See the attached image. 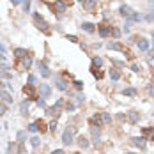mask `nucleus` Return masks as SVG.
<instances>
[{"label": "nucleus", "mask_w": 154, "mask_h": 154, "mask_svg": "<svg viewBox=\"0 0 154 154\" xmlns=\"http://www.w3.org/2000/svg\"><path fill=\"white\" fill-rule=\"evenodd\" d=\"M124 96H135L136 94V90L135 89H124V92H122Z\"/></svg>", "instance_id": "7c9ffc66"}, {"label": "nucleus", "mask_w": 154, "mask_h": 154, "mask_svg": "<svg viewBox=\"0 0 154 154\" xmlns=\"http://www.w3.org/2000/svg\"><path fill=\"white\" fill-rule=\"evenodd\" d=\"M57 89L58 90H67V83L62 78H57Z\"/></svg>", "instance_id": "4be33fe9"}, {"label": "nucleus", "mask_w": 154, "mask_h": 154, "mask_svg": "<svg viewBox=\"0 0 154 154\" xmlns=\"http://www.w3.org/2000/svg\"><path fill=\"white\" fill-rule=\"evenodd\" d=\"M129 27H131V21H126V25H124V32H126V34L129 32Z\"/></svg>", "instance_id": "a18cd8bd"}, {"label": "nucleus", "mask_w": 154, "mask_h": 154, "mask_svg": "<svg viewBox=\"0 0 154 154\" xmlns=\"http://www.w3.org/2000/svg\"><path fill=\"white\" fill-rule=\"evenodd\" d=\"M14 55H16V58H25V57H27V50H23V48H16V50H14Z\"/></svg>", "instance_id": "412c9836"}, {"label": "nucleus", "mask_w": 154, "mask_h": 154, "mask_svg": "<svg viewBox=\"0 0 154 154\" xmlns=\"http://www.w3.org/2000/svg\"><path fill=\"white\" fill-rule=\"evenodd\" d=\"M75 133H76V126H67L66 131L62 133V144L64 145H69L75 138Z\"/></svg>", "instance_id": "f257e3e1"}, {"label": "nucleus", "mask_w": 154, "mask_h": 154, "mask_svg": "<svg viewBox=\"0 0 154 154\" xmlns=\"http://www.w3.org/2000/svg\"><path fill=\"white\" fill-rule=\"evenodd\" d=\"M37 69L41 71V75H43L44 78L50 76V69H48V66H46L44 62H41V60H39V62H37Z\"/></svg>", "instance_id": "1a4fd4ad"}, {"label": "nucleus", "mask_w": 154, "mask_h": 154, "mask_svg": "<svg viewBox=\"0 0 154 154\" xmlns=\"http://www.w3.org/2000/svg\"><path fill=\"white\" fill-rule=\"evenodd\" d=\"M34 23H36V27H37L39 30H43L44 34H50V28H48L50 25L43 19V16H41L39 13H36V14H34Z\"/></svg>", "instance_id": "f03ea898"}, {"label": "nucleus", "mask_w": 154, "mask_h": 154, "mask_svg": "<svg viewBox=\"0 0 154 154\" xmlns=\"http://www.w3.org/2000/svg\"><path fill=\"white\" fill-rule=\"evenodd\" d=\"M23 92H25V96L30 97V99H36V97H37V92H36L34 85H25V87H23Z\"/></svg>", "instance_id": "39448f33"}, {"label": "nucleus", "mask_w": 154, "mask_h": 154, "mask_svg": "<svg viewBox=\"0 0 154 154\" xmlns=\"http://www.w3.org/2000/svg\"><path fill=\"white\" fill-rule=\"evenodd\" d=\"M0 53H5V46H4L2 43H0Z\"/></svg>", "instance_id": "3c124183"}, {"label": "nucleus", "mask_w": 154, "mask_h": 154, "mask_svg": "<svg viewBox=\"0 0 154 154\" xmlns=\"http://www.w3.org/2000/svg\"><path fill=\"white\" fill-rule=\"evenodd\" d=\"M81 2H83V0H81Z\"/></svg>", "instance_id": "052dcab7"}, {"label": "nucleus", "mask_w": 154, "mask_h": 154, "mask_svg": "<svg viewBox=\"0 0 154 154\" xmlns=\"http://www.w3.org/2000/svg\"><path fill=\"white\" fill-rule=\"evenodd\" d=\"M112 36H114V37H120V30H119V28H117V27H112Z\"/></svg>", "instance_id": "473e14b6"}, {"label": "nucleus", "mask_w": 154, "mask_h": 154, "mask_svg": "<svg viewBox=\"0 0 154 154\" xmlns=\"http://www.w3.org/2000/svg\"><path fill=\"white\" fill-rule=\"evenodd\" d=\"M39 90H41V96L43 97H48L50 96V92H52V89H50L46 83H41V89H39Z\"/></svg>", "instance_id": "4468645a"}, {"label": "nucleus", "mask_w": 154, "mask_h": 154, "mask_svg": "<svg viewBox=\"0 0 154 154\" xmlns=\"http://www.w3.org/2000/svg\"><path fill=\"white\" fill-rule=\"evenodd\" d=\"M30 144H32V147H39V145H41L39 136H32V138H30Z\"/></svg>", "instance_id": "c85d7f7f"}, {"label": "nucleus", "mask_w": 154, "mask_h": 154, "mask_svg": "<svg viewBox=\"0 0 154 154\" xmlns=\"http://www.w3.org/2000/svg\"><path fill=\"white\" fill-rule=\"evenodd\" d=\"M119 14H120V16H124V18H131L133 11H131V7H129V5H122V7L119 9Z\"/></svg>", "instance_id": "6e6552de"}, {"label": "nucleus", "mask_w": 154, "mask_h": 154, "mask_svg": "<svg viewBox=\"0 0 154 154\" xmlns=\"http://www.w3.org/2000/svg\"><path fill=\"white\" fill-rule=\"evenodd\" d=\"M101 120H103V124H112V115L106 112H101Z\"/></svg>", "instance_id": "6ab92c4d"}, {"label": "nucleus", "mask_w": 154, "mask_h": 154, "mask_svg": "<svg viewBox=\"0 0 154 154\" xmlns=\"http://www.w3.org/2000/svg\"><path fill=\"white\" fill-rule=\"evenodd\" d=\"M50 9L52 11H57V13H66V9H67V5L62 2V0H57L53 5H50Z\"/></svg>", "instance_id": "423d86ee"}, {"label": "nucleus", "mask_w": 154, "mask_h": 154, "mask_svg": "<svg viewBox=\"0 0 154 154\" xmlns=\"http://www.w3.org/2000/svg\"><path fill=\"white\" fill-rule=\"evenodd\" d=\"M90 124L99 128V126L103 124V120H101V114H99V115H97V114H96V115H92V119H90Z\"/></svg>", "instance_id": "a211bd4d"}, {"label": "nucleus", "mask_w": 154, "mask_h": 154, "mask_svg": "<svg viewBox=\"0 0 154 154\" xmlns=\"http://www.w3.org/2000/svg\"><path fill=\"white\" fill-rule=\"evenodd\" d=\"M18 154H25V145H23V142H19V145H18Z\"/></svg>", "instance_id": "ea45409f"}, {"label": "nucleus", "mask_w": 154, "mask_h": 154, "mask_svg": "<svg viewBox=\"0 0 154 154\" xmlns=\"http://www.w3.org/2000/svg\"><path fill=\"white\" fill-rule=\"evenodd\" d=\"M126 154H133V153H126Z\"/></svg>", "instance_id": "13d9d810"}, {"label": "nucleus", "mask_w": 154, "mask_h": 154, "mask_svg": "<svg viewBox=\"0 0 154 154\" xmlns=\"http://www.w3.org/2000/svg\"><path fill=\"white\" fill-rule=\"evenodd\" d=\"M28 131H30V133H36V131H39V129H37V124H36V122H32V124L28 126Z\"/></svg>", "instance_id": "c9c22d12"}, {"label": "nucleus", "mask_w": 154, "mask_h": 154, "mask_svg": "<svg viewBox=\"0 0 154 154\" xmlns=\"http://www.w3.org/2000/svg\"><path fill=\"white\" fill-rule=\"evenodd\" d=\"M25 138H27V131H19L18 133V140L19 142H25Z\"/></svg>", "instance_id": "4c0bfd02"}, {"label": "nucleus", "mask_w": 154, "mask_h": 154, "mask_svg": "<svg viewBox=\"0 0 154 154\" xmlns=\"http://www.w3.org/2000/svg\"><path fill=\"white\" fill-rule=\"evenodd\" d=\"M23 11H25V13L30 11V0H23Z\"/></svg>", "instance_id": "2f4dec72"}, {"label": "nucleus", "mask_w": 154, "mask_h": 154, "mask_svg": "<svg viewBox=\"0 0 154 154\" xmlns=\"http://www.w3.org/2000/svg\"><path fill=\"white\" fill-rule=\"evenodd\" d=\"M128 119H129L131 124H136L138 119H140V114H138V112H129V114H128Z\"/></svg>", "instance_id": "f3484780"}, {"label": "nucleus", "mask_w": 154, "mask_h": 154, "mask_svg": "<svg viewBox=\"0 0 154 154\" xmlns=\"http://www.w3.org/2000/svg\"><path fill=\"white\" fill-rule=\"evenodd\" d=\"M142 133H144V136H149V138H151V136L154 135V129H153V128H144V129H142Z\"/></svg>", "instance_id": "cd10ccee"}, {"label": "nucleus", "mask_w": 154, "mask_h": 154, "mask_svg": "<svg viewBox=\"0 0 154 154\" xmlns=\"http://www.w3.org/2000/svg\"><path fill=\"white\" fill-rule=\"evenodd\" d=\"M153 39H154V30H153Z\"/></svg>", "instance_id": "4d7b16f0"}, {"label": "nucleus", "mask_w": 154, "mask_h": 154, "mask_svg": "<svg viewBox=\"0 0 154 154\" xmlns=\"http://www.w3.org/2000/svg\"><path fill=\"white\" fill-rule=\"evenodd\" d=\"M11 4L13 5H18V4H21V0H11Z\"/></svg>", "instance_id": "603ef678"}, {"label": "nucleus", "mask_w": 154, "mask_h": 154, "mask_svg": "<svg viewBox=\"0 0 154 154\" xmlns=\"http://www.w3.org/2000/svg\"><path fill=\"white\" fill-rule=\"evenodd\" d=\"M90 73H92L97 80H101V78H103V71H101V69H97V67H94V66L90 67Z\"/></svg>", "instance_id": "5701e85b"}, {"label": "nucleus", "mask_w": 154, "mask_h": 154, "mask_svg": "<svg viewBox=\"0 0 154 154\" xmlns=\"http://www.w3.org/2000/svg\"><path fill=\"white\" fill-rule=\"evenodd\" d=\"M75 87H76L78 90H81V89H83V81H80V80H76V81H75Z\"/></svg>", "instance_id": "a19ab883"}, {"label": "nucleus", "mask_w": 154, "mask_h": 154, "mask_svg": "<svg viewBox=\"0 0 154 154\" xmlns=\"http://www.w3.org/2000/svg\"><path fill=\"white\" fill-rule=\"evenodd\" d=\"M28 114V101H23L21 103V115H27Z\"/></svg>", "instance_id": "a878e982"}, {"label": "nucleus", "mask_w": 154, "mask_h": 154, "mask_svg": "<svg viewBox=\"0 0 154 154\" xmlns=\"http://www.w3.org/2000/svg\"><path fill=\"white\" fill-rule=\"evenodd\" d=\"M110 78H112L114 81H117V80L120 78V73H119L117 69H112V71H110Z\"/></svg>", "instance_id": "bb28decb"}, {"label": "nucleus", "mask_w": 154, "mask_h": 154, "mask_svg": "<svg viewBox=\"0 0 154 154\" xmlns=\"http://www.w3.org/2000/svg\"><path fill=\"white\" fill-rule=\"evenodd\" d=\"M101 64H103V60H101L99 57L92 58V66H94V67H101Z\"/></svg>", "instance_id": "c756f323"}, {"label": "nucleus", "mask_w": 154, "mask_h": 154, "mask_svg": "<svg viewBox=\"0 0 154 154\" xmlns=\"http://www.w3.org/2000/svg\"><path fill=\"white\" fill-rule=\"evenodd\" d=\"M5 112H7V105L0 103V117H2V115H5Z\"/></svg>", "instance_id": "e433bc0d"}, {"label": "nucleus", "mask_w": 154, "mask_h": 154, "mask_svg": "<svg viewBox=\"0 0 154 154\" xmlns=\"http://www.w3.org/2000/svg\"><path fill=\"white\" fill-rule=\"evenodd\" d=\"M37 106H44V99H37Z\"/></svg>", "instance_id": "8fccbe9b"}, {"label": "nucleus", "mask_w": 154, "mask_h": 154, "mask_svg": "<svg viewBox=\"0 0 154 154\" xmlns=\"http://www.w3.org/2000/svg\"><path fill=\"white\" fill-rule=\"evenodd\" d=\"M67 41H71V43H80L76 36H67Z\"/></svg>", "instance_id": "37998d69"}, {"label": "nucleus", "mask_w": 154, "mask_h": 154, "mask_svg": "<svg viewBox=\"0 0 154 154\" xmlns=\"http://www.w3.org/2000/svg\"><path fill=\"white\" fill-rule=\"evenodd\" d=\"M136 44H138V48H140L142 52H147V50H149V41H147V39H140Z\"/></svg>", "instance_id": "2eb2a0df"}, {"label": "nucleus", "mask_w": 154, "mask_h": 154, "mask_svg": "<svg viewBox=\"0 0 154 154\" xmlns=\"http://www.w3.org/2000/svg\"><path fill=\"white\" fill-rule=\"evenodd\" d=\"M58 114H60V110H58V106H48V108H46V115L57 117Z\"/></svg>", "instance_id": "ddd939ff"}, {"label": "nucleus", "mask_w": 154, "mask_h": 154, "mask_svg": "<svg viewBox=\"0 0 154 154\" xmlns=\"http://www.w3.org/2000/svg\"><path fill=\"white\" fill-rule=\"evenodd\" d=\"M4 60H5V55H4V53H0V64H4Z\"/></svg>", "instance_id": "864d4df0"}, {"label": "nucleus", "mask_w": 154, "mask_h": 154, "mask_svg": "<svg viewBox=\"0 0 154 154\" xmlns=\"http://www.w3.org/2000/svg\"><path fill=\"white\" fill-rule=\"evenodd\" d=\"M131 69H133V71H135V73H138V71H140V67H138V66H136V64H133V66H131Z\"/></svg>", "instance_id": "49530a36"}, {"label": "nucleus", "mask_w": 154, "mask_h": 154, "mask_svg": "<svg viewBox=\"0 0 154 154\" xmlns=\"http://www.w3.org/2000/svg\"><path fill=\"white\" fill-rule=\"evenodd\" d=\"M81 28H83V30H85V32H89V34H92V32H94V30H96V28H94V25H92V23H83V25H81Z\"/></svg>", "instance_id": "b1692460"}, {"label": "nucleus", "mask_w": 154, "mask_h": 154, "mask_svg": "<svg viewBox=\"0 0 154 154\" xmlns=\"http://www.w3.org/2000/svg\"><path fill=\"white\" fill-rule=\"evenodd\" d=\"M97 32H99L101 37H108L112 34V27H108V25H97Z\"/></svg>", "instance_id": "20e7f679"}, {"label": "nucleus", "mask_w": 154, "mask_h": 154, "mask_svg": "<svg viewBox=\"0 0 154 154\" xmlns=\"http://www.w3.org/2000/svg\"><path fill=\"white\" fill-rule=\"evenodd\" d=\"M149 58H154V48L151 50V52H149Z\"/></svg>", "instance_id": "5fc2aeb1"}, {"label": "nucleus", "mask_w": 154, "mask_h": 154, "mask_svg": "<svg viewBox=\"0 0 154 154\" xmlns=\"http://www.w3.org/2000/svg\"><path fill=\"white\" fill-rule=\"evenodd\" d=\"M75 97H76V103H78V105H81V103L85 101V96H81V94H76Z\"/></svg>", "instance_id": "58836bf2"}, {"label": "nucleus", "mask_w": 154, "mask_h": 154, "mask_svg": "<svg viewBox=\"0 0 154 154\" xmlns=\"http://www.w3.org/2000/svg\"><path fill=\"white\" fill-rule=\"evenodd\" d=\"M50 131H52V133L57 131V120H52V122H50Z\"/></svg>", "instance_id": "72a5a7b5"}, {"label": "nucleus", "mask_w": 154, "mask_h": 154, "mask_svg": "<svg viewBox=\"0 0 154 154\" xmlns=\"http://www.w3.org/2000/svg\"><path fill=\"white\" fill-rule=\"evenodd\" d=\"M36 124H37V129L41 131V133H46V131L50 129V128H48V124H46V122H44L43 119H39V120H36Z\"/></svg>", "instance_id": "9b49d317"}, {"label": "nucleus", "mask_w": 154, "mask_h": 154, "mask_svg": "<svg viewBox=\"0 0 154 154\" xmlns=\"http://www.w3.org/2000/svg\"><path fill=\"white\" fill-rule=\"evenodd\" d=\"M0 99H4V103H7V105L13 103V96L7 89H0Z\"/></svg>", "instance_id": "0eeeda50"}, {"label": "nucleus", "mask_w": 154, "mask_h": 154, "mask_svg": "<svg viewBox=\"0 0 154 154\" xmlns=\"http://www.w3.org/2000/svg\"><path fill=\"white\" fill-rule=\"evenodd\" d=\"M90 133H92V142H94V144H99V129H97L96 126H92V128H90Z\"/></svg>", "instance_id": "f8f14e48"}, {"label": "nucleus", "mask_w": 154, "mask_h": 154, "mask_svg": "<svg viewBox=\"0 0 154 154\" xmlns=\"http://www.w3.org/2000/svg\"><path fill=\"white\" fill-rule=\"evenodd\" d=\"M62 2H64V4H66V5H67V4H71V2H73V0H62Z\"/></svg>", "instance_id": "6e6d98bb"}, {"label": "nucleus", "mask_w": 154, "mask_h": 154, "mask_svg": "<svg viewBox=\"0 0 154 154\" xmlns=\"http://www.w3.org/2000/svg\"><path fill=\"white\" fill-rule=\"evenodd\" d=\"M52 154H64V151H62V149H55Z\"/></svg>", "instance_id": "de8ad7c7"}, {"label": "nucleus", "mask_w": 154, "mask_h": 154, "mask_svg": "<svg viewBox=\"0 0 154 154\" xmlns=\"http://www.w3.org/2000/svg\"><path fill=\"white\" fill-rule=\"evenodd\" d=\"M153 83H154V76H153Z\"/></svg>", "instance_id": "bf43d9fd"}, {"label": "nucleus", "mask_w": 154, "mask_h": 154, "mask_svg": "<svg viewBox=\"0 0 154 154\" xmlns=\"http://www.w3.org/2000/svg\"><path fill=\"white\" fill-rule=\"evenodd\" d=\"M94 7H96V0H83V9L92 11Z\"/></svg>", "instance_id": "dca6fc26"}, {"label": "nucleus", "mask_w": 154, "mask_h": 154, "mask_svg": "<svg viewBox=\"0 0 154 154\" xmlns=\"http://www.w3.org/2000/svg\"><path fill=\"white\" fill-rule=\"evenodd\" d=\"M128 19H129V21H140L142 16H140V14H136V13H133V14H131V18H128Z\"/></svg>", "instance_id": "f704fd0d"}, {"label": "nucleus", "mask_w": 154, "mask_h": 154, "mask_svg": "<svg viewBox=\"0 0 154 154\" xmlns=\"http://www.w3.org/2000/svg\"><path fill=\"white\" fill-rule=\"evenodd\" d=\"M34 83H36V76L30 75V76H28V85H34Z\"/></svg>", "instance_id": "c03bdc74"}, {"label": "nucleus", "mask_w": 154, "mask_h": 154, "mask_svg": "<svg viewBox=\"0 0 154 154\" xmlns=\"http://www.w3.org/2000/svg\"><path fill=\"white\" fill-rule=\"evenodd\" d=\"M30 66H32V55H27V57L23 58V67H25V69H28Z\"/></svg>", "instance_id": "393cba45"}, {"label": "nucleus", "mask_w": 154, "mask_h": 154, "mask_svg": "<svg viewBox=\"0 0 154 154\" xmlns=\"http://www.w3.org/2000/svg\"><path fill=\"white\" fill-rule=\"evenodd\" d=\"M131 144H133L135 147L144 149V147H145V138H144V136H135V138H131Z\"/></svg>", "instance_id": "9d476101"}, {"label": "nucleus", "mask_w": 154, "mask_h": 154, "mask_svg": "<svg viewBox=\"0 0 154 154\" xmlns=\"http://www.w3.org/2000/svg\"><path fill=\"white\" fill-rule=\"evenodd\" d=\"M66 110H67V112H73V110H75V105H73V103H67V105H66Z\"/></svg>", "instance_id": "79ce46f5"}, {"label": "nucleus", "mask_w": 154, "mask_h": 154, "mask_svg": "<svg viewBox=\"0 0 154 154\" xmlns=\"http://www.w3.org/2000/svg\"><path fill=\"white\" fill-rule=\"evenodd\" d=\"M78 145H80V147H83V149H85V147H89V140H87V138H85V136L81 135V136H78Z\"/></svg>", "instance_id": "aec40b11"}, {"label": "nucleus", "mask_w": 154, "mask_h": 154, "mask_svg": "<svg viewBox=\"0 0 154 154\" xmlns=\"http://www.w3.org/2000/svg\"><path fill=\"white\" fill-rule=\"evenodd\" d=\"M108 48H110V50H115V52H122V53H126V57H128V58H133L131 52H129V50H126L120 43H110V44H108Z\"/></svg>", "instance_id": "7ed1b4c3"}, {"label": "nucleus", "mask_w": 154, "mask_h": 154, "mask_svg": "<svg viewBox=\"0 0 154 154\" xmlns=\"http://www.w3.org/2000/svg\"><path fill=\"white\" fill-rule=\"evenodd\" d=\"M147 19H149V21H154V11L149 14V16H147Z\"/></svg>", "instance_id": "09e8293b"}]
</instances>
